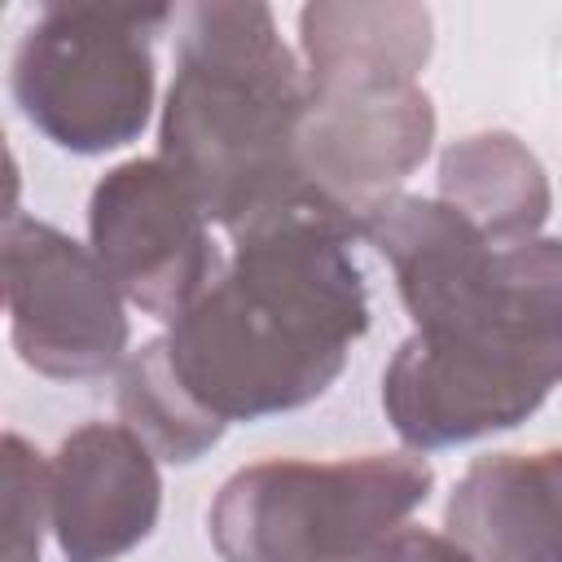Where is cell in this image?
Segmentation results:
<instances>
[{"mask_svg": "<svg viewBox=\"0 0 562 562\" xmlns=\"http://www.w3.org/2000/svg\"><path fill=\"white\" fill-rule=\"evenodd\" d=\"M356 220L299 193L233 237V259L154 338L176 386L224 430L321 400L369 329Z\"/></svg>", "mask_w": 562, "mask_h": 562, "instance_id": "1", "label": "cell"}, {"mask_svg": "<svg viewBox=\"0 0 562 562\" xmlns=\"http://www.w3.org/2000/svg\"><path fill=\"white\" fill-rule=\"evenodd\" d=\"M176 22L158 158L237 237L312 189L299 167L307 75L268 4H193Z\"/></svg>", "mask_w": 562, "mask_h": 562, "instance_id": "2", "label": "cell"}, {"mask_svg": "<svg viewBox=\"0 0 562 562\" xmlns=\"http://www.w3.org/2000/svg\"><path fill=\"white\" fill-rule=\"evenodd\" d=\"M562 382V237L496 250L483 299L413 329L382 373V408L413 452L474 443L527 422Z\"/></svg>", "mask_w": 562, "mask_h": 562, "instance_id": "3", "label": "cell"}, {"mask_svg": "<svg viewBox=\"0 0 562 562\" xmlns=\"http://www.w3.org/2000/svg\"><path fill=\"white\" fill-rule=\"evenodd\" d=\"M430 487L417 452L259 461L215 492L206 531L224 562H364Z\"/></svg>", "mask_w": 562, "mask_h": 562, "instance_id": "4", "label": "cell"}, {"mask_svg": "<svg viewBox=\"0 0 562 562\" xmlns=\"http://www.w3.org/2000/svg\"><path fill=\"white\" fill-rule=\"evenodd\" d=\"M171 9L44 4L13 48L22 119L70 154L132 145L154 110V31Z\"/></svg>", "mask_w": 562, "mask_h": 562, "instance_id": "5", "label": "cell"}, {"mask_svg": "<svg viewBox=\"0 0 562 562\" xmlns=\"http://www.w3.org/2000/svg\"><path fill=\"white\" fill-rule=\"evenodd\" d=\"M4 303L22 364L44 378H101L127 360V299L92 246L44 220H4Z\"/></svg>", "mask_w": 562, "mask_h": 562, "instance_id": "6", "label": "cell"}, {"mask_svg": "<svg viewBox=\"0 0 562 562\" xmlns=\"http://www.w3.org/2000/svg\"><path fill=\"white\" fill-rule=\"evenodd\" d=\"M88 246L119 294L167 325L220 272L211 220L162 158H127L97 180Z\"/></svg>", "mask_w": 562, "mask_h": 562, "instance_id": "7", "label": "cell"}, {"mask_svg": "<svg viewBox=\"0 0 562 562\" xmlns=\"http://www.w3.org/2000/svg\"><path fill=\"white\" fill-rule=\"evenodd\" d=\"M435 145V105L422 83L307 92L299 132L303 180L342 206L356 228L369 206L395 198Z\"/></svg>", "mask_w": 562, "mask_h": 562, "instance_id": "8", "label": "cell"}, {"mask_svg": "<svg viewBox=\"0 0 562 562\" xmlns=\"http://www.w3.org/2000/svg\"><path fill=\"white\" fill-rule=\"evenodd\" d=\"M162 474L123 422L70 430L48 461V522L66 562H119L158 522Z\"/></svg>", "mask_w": 562, "mask_h": 562, "instance_id": "9", "label": "cell"}, {"mask_svg": "<svg viewBox=\"0 0 562 562\" xmlns=\"http://www.w3.org/2000/svg\"><path fill=\"white\" fill-rule=\"evenodd\" d=\"M360 237H369L391 263L395 290L417 329H435L470 312L492 281L501 250L443 198L417 193H395L369 206L360 215Z\"/></svg>", "mask_w": 562, "mask_h": 562, "instance_id": "10", "label": "cell"}, {"mask_svg": "<svg viewBox=\"0 0 562 562\" xmlns=\"http://www.w3.org/2000/svg\"><path fill=\"white\" fill-rule=\"evenodd\" d=\"M443 527L474 562H562V448L479 457Z\"/></svg>", "mask_w": 562, "mask_h": 562, "instance_id": "11", "label": "cell"}, {"mask_svg": "<svg viewBox=\"0 0 562 562\" xmlns=\"http://www.w3.org/2000/svg\"><path fill=\"white\" fill-rule=\"evenodd\" d=\"M299 48L307 92L417 83L435 48V22L422 4H329L299 9Z\"/></svg>", "mask_w": 562, "mask_h": 562, "instance_id": "12", "label": "cell"}, {"mask_svg": "<svg viewBox=\"0 0 562 562\" xmlns=\"http://www.w3.org/2000/svg\"><path fill=\"white\" fill-rule=\"evenodd\" d=\"M439 198L492 246L540 237L553 211L549 176L514 132H470L452 140L439 158Z\"/></svg>", "mask_w": 562, "mask_h": 562, "instance_id": "13", "label": "cell"}, {"mask_svg": "<svg viewBox=\"0 0 562 562\" xmlns=\"http://www.w3.org/2000/svg\"><path fill=\"white\" fill-rule=\"evenodd\" d=\"M119 413H123V426H132L149 443V452L171 461V465L198 461L224 435V426L211 422L176 386V378L167 373L154 342H145L140 351H132L123 360V369H119Z\"/></svg>", "mask_w": 562, "mask_h": 562, "instance_id": "14", "label": "cell"}, {"mask_svg": "<svg viewBox=\"0 0 562 562\" xmlns=\"http://www.w3.org/2000/svg\"><path fill=\"white\" fill-rule=\"evenodd\" d=\"M48 522V461L22 439L4 435V562H40Z\"/></svg>", "mask_w": 562, "mask_h": 562, "instance_id": "15", "label": "cell"}, {"mask_svg": "<svg viewBox=\"0 0 562 562\" xmlns=\"http://www.w3.org/2000/svg\"><path fill=\"white\" fill-rule=\"evenodd\" d=\"M364 562H474L448 531H426V527H400L391 531Z\"/></svg>", "mask_w": 562, "mask_h": 562, "instance_id": "16", "label": "cell"}]
</instances>
